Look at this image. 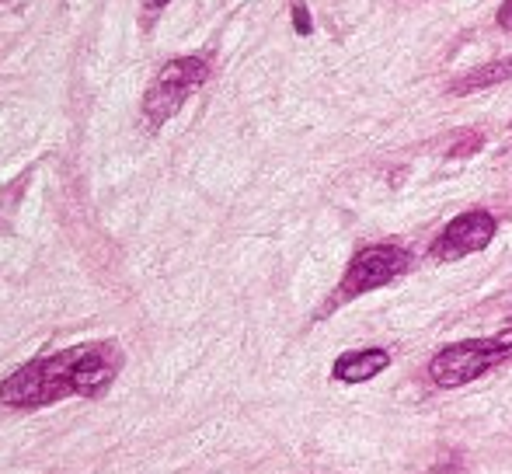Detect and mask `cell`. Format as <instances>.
<instances>
[{
  "instance_id": "cell-10",
  "label": "cell",
  "mask_w": 512,
  "mask_h": 474,
  "mask_svg": "<svg viewBox=\"0 0 512 474\" xmlns=\"http://www.w3.org/2000/svg\"><path fill=\"white\" fill-rule=\"evenodd\" d=\"M147 4H150V7H164L168 0H147Z\"/></svg>"
},
{
  "instance_id": "cell-9",
  "label": "cell",
  "mask_w": 512,
  "mask_h": 474,
  "mask_svg": "<svg viewBox=\"0 0 512 474\" xmlns=\"http://www.w3.org/2000/svg\"><path fill=\"white\" fill-rule=\"evenodd\" d=\"M499 28L512 32V0H506V4L499 7Z\"/></svg>"
},
{
  "instance_id": "cell-2",
  "label": "cell",
  "mask_w": 512,
  "mask_h": 474,
  "mask_svg": "<svg viewBox=\"0 0 512 474\" xmlns=\"http://www.w3.org/2000/svg\"><path fill=\"white\" fill-rule=\"evenodd\" d=\"M506 359H512V321L495 339H467L457 342V346L439 349L429 363V377L439 387H460L478 380L492 366L506 363Z\"/></svg>"
},
{
  "instance_id": "cell-5",
  "label": "cell",
  "mask_w": 512,
  "mask_h": 474,
  "mask_svg": "<svg viewBox=\"0 0 512 474\" xmlns=\"http://www.w3.org/2000/svg\"><path fill=\"white\" fill-rule=\"evenodd\" d=\"M495 237V220L492 213L485 210H471V213H460L453 224L443 227V234L436 237L432 244V255L439 262H457V258H467L474 251L488 248Z\"/></svg>"
},
{
  "instance_id": "cell-8",
  "label": "cell",
  "mask_w": 512,
  "mask_h": 474,
  "mask_svg": "<svg viewBox=\"0 0 512 474\" xmlns=\"http://www.w3.org/2000/svg\"><path fill=\"white\" fill-rule=\"evenodd\" d=\"M293 25H297V32H300V35H307V32H310V14H307V4H304V0H297V4H293Z\"/></svg>"
},
{
  "instance_id": "cell-1",
  "label": "cell",
  "mask_w": 512,
  "mask_h": 474,
  "mask_svg": "<svg viewBox=\"0 0 512 474\" xmlns=\"http://www.w3.org/2000/svg\"><path fill=\"white\" fill-rule=\"evenodd\" d=\"M119 373V349L105 342L63 349L56 356H42L35 363L21 366L18 373L0 384V405L39 408L49 401H60L67 394L95 398L102 394Z\"/></svg>"
},
{
  "instance_id": "cell-3",
  "label": "cell",
  "mask_w": 512,
  "mask_h": 474,
  "mask_svg": "<svg viewBox=\"0 0 512 474\" xmlns=\"http://www.w3.org/2000/svg\"><path fill=\"white\" fill-rule=\"evenodd\" d=\"M203 81H206V60H199V56H178V60H171L147 91V102H143L147 119L154 126L168 122Z\"/></svg>"
},
{
  "instance_id": "cell-4",
  "label": "cell",
  "mask_w": 512,
  "mask_h": 474,
  "mask_svg": "<svg viewBox=\"0 0 512 474\" xmlns=\"http://www.w3.org/2000/svg\"><path fill=\"white\" fill-rule=\"evenodd\" d=\"M408 251L398 248V244H373V248H363L356 258H352L349 272L342 279V297L352 300L359 293H370L377 286L391 283L394 276L408 269Z\"/></svg>"
},
{
  "instance_id": "cell-6",
  "label": "cell",
  "mask_w": 512,
  "mask_h": 474,
  "mask_svg": "<svg viewBox=\"0 0 512 474\" xmlns=\"http://www.w3.org/2000/svg\"><path fill=\"white\" fill-rule=\"evenodd\" d=\"M387 363H391V356H387L384 349H359V353H345L331 373H335L342 384H363V380L384 373Z\"/></svg>"
},
{
  "instance_id": "cell-7",
  "label": "cell",
  "mask_w": 512,
  "mask_h": 474,
  "mask_svg": "<svg viewBox=\"0 0 512 474\" xmlns=\"http://www.w3.org/2000/svg\"><path fill=\"white\" fill-rule=\"evenodd\" d=\"M502 81H512V56H506V60H492V63H485V67L464 74L457 84H453V95H471V91L495 88V84H502Z\"/></svg>"
}]
</instances>
